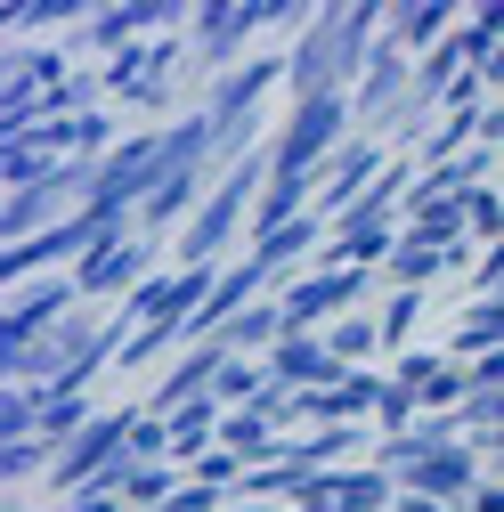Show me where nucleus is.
<instances>
[{
    "instance_id": "24",
    "label": "nucleus",
    "mask_w": 504,
    "mask_h": 512,
    "mask_svg": "<svg viewBox=\"0 0 504 512\" xmlns=\"http://www.w3.org/2000/svg\"><path fill=\"white\" fill-rule=\"evenodd\" d=\"M464 228H472V244L488 252L496 236H504V196L496 187H480V196H464Z\"/></svg>"
},
{
    "instance_id": "27",
    "label": "nucleus",
    "mask_w": 504,
    "mask_h": 512,
    "mask_svg": "<svg viewBox=\"0 0 504 512\" xmlns=\"http://www.w3.org/2000/svg\"><path fill=\"white\" fill-rule=\"evenodd\" d=\"M228 504H236V496H220V488H204V480H187L163 512H228Z\"/></svg>"
},
{
    "instance_id": "3",
    "label": "nucleus",
    "mask_w": 504,
    "mask_h": 512,
    "mask_svg": "<svg viewBox=\"0 0 504 512\" xmlns=\"http://www.w3.org/2000/svg\"><path fill=\"white\" fill-rule=\"evenodd\" d=\"M74 309H82V277H74V269L17 285L9 301H0V350H25V342H41V334H57Z\"/></svg>"
},
{
    "instance_id": "31",
    "label": "nucleus",
    "mask_w": 504,
    "mask_h": 512,
    "mask_svg": "<svg viewBox=\"0 0 504 512\" xmlns=\"http://www.w3.org/2000/svg\"><path fill=\"white\" fill-rule=\"evenodd\" d=\"M480 147H504V90H496L488 114H480Z\"/></svg>"
},
{
    "instance_id": "34",
    "label": "nucleus",
    "mask_w": 504,
    "mask_h": 512,
    "mask_svg": "<svg viewBox=\"0 0 504 512\" xmlns=\"http://www.w3.org/2000/svg\"><path fill=\"white\" fill-rule=\"evenodd\" d=\"M496 423H504V391H496Z\"/></svg>"
},
{
    "instance_id": "1",
    "label": "nucleus",
    "mask_w": 504,
    "mask_h": 512,
    "mask_svg": "<svg viewBox=\"0 0 504 512\" xmlns=\"http://www.w3.org/2000/svg\"><path fill=\"white\" fill-rule=\"evenodd\" d=\"M350 139H358V106H350V90H326V98L285 106L277 139H269V163L277 171H326Z\"/></svg>"
},
{
    "instance_id": "26",
    "label": "nucleus",
    "mask_w": 504,
    "mask_h": 512,
    "mask_svg": "<svg viewBox=\"0 0 504 512\" xmlns=\"http://www.w3.org/2000/svg\"><path fill=\"white\" fill-rule=\"evenodd\" d=\"M57 512H131V496H122L114 480H98V488H82V496H66Z\"/></svg>"
},
{
    "instance_id": "23",
    "label": "nucleus",
    "mask_w": 504,
    "mask_h": 512,
    "mask_svg": "<svg viewBox=\"0 0 504 512\" xmlns=\"http://www.w3.org/2000/svg\"><path fill=\"white\" fill-rule=\"evenodd\" d=\"M131 464H179V456H171V415H147V407H139V423H131Z\"/></svg>"
},
{
    "instance_id": "30",
    "label": "nucleus",
    "mask_w": 504,
    "mask_h": 512,
    "mask_svg": "<svg viewBox=\"0 0 504 512\" xmlns=\"http://www.w3.org/2000/svg\"><path fill=\"white\" fill-rule=\"evenodd\" d=\"M472 447H480V464H488V480H504V423H496V431H472Z\"/></svg>"
},
{
    "instance_id": "2",
    "label": "nucleus",
    "mask_w": 504,
    "mask_h": 512,
    "mask_svg": "<svg viewBox=\"0 0 504 512\" xmlns=\"http://www.w3.org/2000/svg\"><path fill=\"white\" fill-rule=\"evenodd\" d=\"M131 423H139V407H106L82 439H66V447H57V472H49L57 504H66V496H82V488H98V480H114V464L131 456Z\"/></svg>"
},
{
    "instance_id": "15",
    "label": "nucleus",
    "mask_w": 504,
    "mask_h": 512,
    "mask_svg": "<svg viewBox=\"0 0 504 512\" xmlns=\"http://www.w3.org/2000/svg\"><path fill=\"white\" fill-rule=\"evenodd\" d=\"M220 415H228L220 399H196V407H179V415H171V456H179V464H196L204 447H220Z\"/></svg>"
},
{
    "instance_id": "13",
    "label": "nucleus",
    "mask_w": 504,
    "mask_h": 512,
    "mask_svg": "<svg viewBox=\"0 0 504 512\" xmlns=\"http://www.w3.org/2000/svg\"><path fill=\"white\" fill-rule=\"evenodd\" d=\"M399 236H415V244H472L464 204H448V196H415L407 220H399Z\"/></svg>"
},
{
    "instance_id": "18",
    "label": "nucleus",
    "mask_w": 504,
    "mask_h": 512,
    "mask_svg": "<svg viewBox=\"0 0 504 512\" xmlns=\"http://www.w3.org/2000/svg\"><path fill=\"white\" fill-rule=\"evenodd\" d=\"M326 350H334L342 366H366L374 350H383V326H374V317H358V309H350V317H334V326H326Z\"/></svg>"
},
{
    "instance_id": "4",
    "label": "nucleus",
    "mask_w": 504,
    "mask_h": 512,
    "mask_svg": "<svg viewBox=\"0 0 504 512\" xmlns=\"http://www.w3.org/2000/svg\"><path fill=\"white\" fill-rule=\"evenodd\" d=\"M82 277V301H106V293H139L147 277H155V236L147 228H131V236H106L90 261L74 269Z\"/></svg>"
},
{
    "instance_id": "21",
    "label": "nucleus",
    "mask_w": 504,
    "mask_h": 512,
    "mask_svg": "<svg viewBox=\"0 0 504 512\" xmlns=\"http://www.w3.org/2000/svg\"><path fill=\"white\" fill-rule=\"evenodd\" d=\"M41 472H57V439H9L0 447V480H41Z\"/></svg>"
},
{
    "instance_id": "29",
    "label": "nucleus",
    "mask_w": 504,
    "mask_h": 512,
    "mask_svg": "<svg viewBox=\"0 0 504 512\" xmlns=\"http://www.w3.org/2000/svg\"><path fill=\"white\" fill-rule=\"evenodd\" d=\"M456 366H464V358H456ZM472 391H504V350L472 358Z\"/></svg>"
},
{
    "instance_id": "7",
    "label": "nucleus",
    "mask_w": 504,
    "mask_h": 512,
    "mask_svg": "<svg viewBox=\"0 0 504 512\" xmlns=\"http://www.w3.org/2000/svg\"><path fill=\"white\" fill-rule=\"evenodd\" d=\"M269 90H285V57H244L228 82H212V90H204V114H212V122L269 114Z\"/></svg>"
},
{
    "instance_id": "20",
    "label": "nucleus",
    "mask_w": 504,
    "mask_h": 512,
    "mask_svg": "<svg viewBox=\"0 0 504 512\" xmlns=\"http://www.w3.org/2000/svg\"><path fill=\"white\" fill-rule=\"evenodd\" d=\"M374 326H383V350L399 358V350L415 342V326H423V293H383V309H374Z\"/></svg>"
},
{
    "instance_id": "28",
    "label": "nucleus",
    "mask_w": 504,
    "mask_h": 512,
    "mask_svg": "<svg viewBox=\"0 0 504 512\" xmlns=\"http://www.w3.org/2000/svg\"><path fill=\"white\" fill-rule=\"evenodd\" d=\"M488 293H504V236L480 252V269H472V301H488Z\"/></svg>"
},
{
    "instance_id": "32",
    "label": "nucleus",
    "mask_w": 504,
    "mask_h": 512,
    "mask_svg": "<svg viewBox=\"0 0 504 512\" xmlns=\"http://www.w3.org/2000/svg\"><path fill=\"white\" fill-rule=\"evenodd\" d=\"M464 512H504V480H480V488H472V504H464Z\"/></svg>"
},
{
    "instance_id": "8",
    "label": "nucleus",
    "mask_w": 504,
    "mask_h": 512,
    "mask_svg": "<svg viewBox=\"0 0 504 512\" xmlns=\"http://www.w3.org/2000/svg\"><path fill=\"white\" fill-rule=\"evenodd\" d=\"M350 366L326 350V334H285L277 350H269V382H285V391H334Z\"/></svg>"
},
{
    "instance_id": "25",
    "label": "nucleus",
    "mask_w": 504,
    "mask_h": 512,
    "mask_svg": "<svg viewBox=\"0 0 504 512\" xmlns=\"http://www.w3.org/2000/svg\"><path fill=\"white\" fill-rule=\"evenodd\" d=\"M439 366H448V350H399V358H391V382H407V391L423 399L431 382H439Z\"/></svg>"
},
{
    "instance_id": "12",
    "label": "nucleus",
    "mask_w": 504,
    "mask_h": 512,
    "mask_svg": "<svg viewBox=\"0 0 504 512\" xmlns=\"http://www.w3.org/2000/svg\"><path fill=\"white\" fill-rule=\"evenodd\" d=\"M114 488L131 496V512H163V504L187 488V464H131V456H122V464H114Z\"/></svg>"
},
{
    "instance_id": "11",
    "label": "nucleus",
    "mask_w": 504,
    "mask_h": 512,
    "mask_svg": "<svg viewBox=\"0 0 504 512\" xmlns=\"http://www.w3.org/2000/svg\"><path fill=\"white\" fill-rule=\"evenodd\" d=\"M488 350H504V293H488V301H464V317H456V334H448V358H488Z\"/></svg>"
},
{
    "instance_id": "5",
    "label": "nucleus",
    "mask_w": 504,
    "mask_h": 512,
    "mask_svg": "<svg viewBox=\"0 0 504 512\" xmlns=\"http://www.w3.org/2000/svg\"><path fill=\"white\" fill-rule=\"evenodd\" d=\"M228 342H196V350H179L171 366H163V382L147 391V415H179V407H196V399H212L220 391V374H228Z\"/></svg>"
},
{
    "instance_id": "33",
    "label": "nucleus",
    "mask_w": 504,
    "mask_h": 512,
    "mask_svg": "<svg viewBox=\"0 0 504 512\" xmlns=\"http://www.w3.org/2000/svg\"><path fill=\"white\" fill-rule=\"evenodd\" d=\"M391 512H456V504H439V496H407V488H399V504H391Z\"/></svg>"
},
{
    "instance_id": "22",
    "label": "nucleus",
    "mask_w": 504,
    "mask_h": 512,
    "mask_svg": "<svg viewBox=\"0 0 504 512\" xmlns=\"http://www.w3.org/2000/svg\"><path fill=\"white\" fill-rule=\"evenodd\" d=\"M423 423V399L407 391V382H383V407H374V439H399Z\"/></svg>"
},
{
    "instance_id": "10",
    "label": "nucleus",
    "mask_w": 504,
    "mask_h": 512,
    "mask_svg": "<svg viewBox=\"0 0 504 512\" xmlns=\"http://www.w3.org/2000/svg\"><path fill=\"white\" fill-rule=\"evenodd\" d=\"M326 480H334V512H391L399 504V480L383 464H342Z\"/></svg>"
},
{
    "instance_id": "19",
    "label": "nucleus",
    "mask_w": 504,
    "mask_h": 512,
    "mask_svg": "<svg viewBox=\"0 0 504 512\" xmlns=\"http://www.w3.org/2000/svg\"><path fill=\"white\" fill-rule=\"evenodd\" d=\"M9 439H41V391L25 382H0V447Z\"/></svg>"
},
{
    "instance_id": "14",
    "label": "nucleus",
    "mask_w": 504,
    "mask_h": 512,
    "mask_svg": "<svg viewBox=\"0 0 504 512\" xmlns=\"http://www.w3.org/2000/svg\"><path fill=\"white\" fill-rule=\"evenodd\" d=\"M220 342H228L236 358H269V350L285 342V301H277V293H269V301H252V309L236 317V326H228Z\"/></svg>"
},
{
    "instance_id": "17",
    "label": "nucleus",
    "mask_w": 504,
    "mask_h": 512,
    "mask_svg": "<svg viewBox=\"0 0 504 512\" xmlns=\"http://www.w3.org/2000/svg\"><path fill=\"white\" fill-rule=\"evenodd\" d=\"M49 25H90L82 0H9L0 9V33H49Z\"/></svg>"
},
{
    "instance_id": "6",
    "label": "nucleus",
    "mask_w": 504,
    "mask_h": 512,
    "mask_svg": "<svg viewBox=\"0 0 504 512\" xmlns=\"http://www.w3.org/2000/svg\"><path fill=\"white\" fill-rule=\"evenodd\" d=\"M488 480V464H480V447L472 439H456V447H439V456H423L415 472H399V488L407 496H439V504H472V488Z\"/></svg>"
},
{
    "instance_id": "9",
    "label": "nucleus",
    "mask_w": 504,
    "mask_h": 512,
    "mask_svg": "<svg viewBox=\"0 0 504 512\" xmlns=\"http://www.w3.org/2000/svg\"><path fill=\"white\" fill-rule=\"evenodd\" d=\"M456 25H464V17L448 9V0H407V9H391V41H399L407 57H431Z\"/></svg>"
},
{
    "instance_id": "16",
    "label": "nucleus",
    "mask_w": 504,
    "mask_h": 512,
    "mask_svg": "<svg viewBox=\"0 0 504 512\" xmlns=\"http://www.w3.org/2000/svg\"><path fill=\"white\" fill-rule=\"evenodd\" d=\"M326 236H334V228H326L318 212H309V220H293V228H277V236H252V252H261L269 269H293L301 252H326Z\"/></svg>"
}]
</instances>
